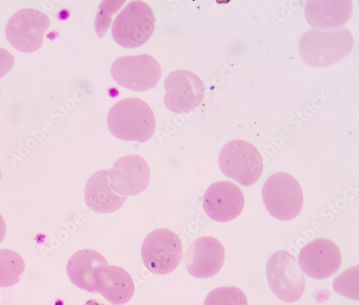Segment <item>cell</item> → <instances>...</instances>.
<instances>
[{"instance_id": "1", "label": "cell", "mask_w": 359, "mask_h": 305, "mask_svg": "<svg viewBox=\"0 0 359 305\" xmlns=\"http://www.w3.org/2000/svg\"><path fill=\"white\" fill-rule=\"evenodd\" d=\"M107 125L118 139L144 143L151 139L156 130V117L151 107L137 98L124 99L109 111Z\"/></svg>"}, {"instance_id": "2", "label": "cell", "mask_w": 359, "mask_h": 305, "mask_svg": "<svg viewBox=\"0 0 359 305\" xmlns=\"http://www.w3.org/2000/svg\"><path fill=\"white\" fill-rule=\"evenodd\" d=\"M354 44L352 34L346 28L336 30H309L299 43V52L306 64L325 68L339 62L347 56Z\"/></svg>"}, {"instance_id": "3", "label": "cell", "mask_w": 359, "mask_h": 305, "mask_svg": "<svg viewBox=\"0 0 359 305\" xmlns=\"http://www.w3.org/2000/svg\"><path fill=\"white\" fill-rule=\"evenodd\" d=\"M262 198L269 213L282 221L297 217L303 208L304 199L298 181L285 172L275 173L266 180Z\"/></svg>"}, {"instance_id": "4", "label": "cell", "mask_w": 359, "mask_h": 305, "mask_svg": "<svg viewBox=\"0 0 359 305\" xmlns=\"http://www.w3.org/2000/svg\"><path fill=\"white\" fill-rule=\"evenodd\" d=\"M219 163L223 173L243 186L255 184L264 169L259 151L243 140H234L226 144L221 150Z\"/></svg>"}, {"instance_id": "5", "label": "cell", "mask_w": 359, "mask_h": 305, "mask_svg": "<svg viewBox=\"0 0 359 305\" xmlns=\"http://www.w3.org/2000/svg\"><path fill=\"white\" fill-rule=\"evenodd\" d=\"M155 25L151 8L144 2L133 1L115 18L112 36L119 45L127 48H138L151 38Z\"/></svg>"}, {"instance_id": "6", "label": "cell", "mask_w": 359, "mask_h": 305, "mask_svg": "<svg viewBox=\"0 0 359 305\" xmlns=\"http://www.w3.org/2000/svg\"><path fill=\"white\" fill-rule=\"evenodd\" d=\"M266 278L276 295L292 303L303 296L306 282L304 274L295 258L285 251L273 254L266 264Z\"/></svg>"}, {"instance_id": "7", "label": "cell", "mask_w": 359, "mask_h": 305, "mask_svg": "<svg viewBox=\"0 0 359 305\" xmlns=\"http://www.w3.org/2000/svg\"><path fill=\"white\" fill-rule=\"evenodd\" d=\"M142 257L144 264L149 271L157 274H168L182 262V241L171 230L156 229L144 241Z\"/></svg>"}, {"instance_id": "8", "label": "cell", "mask_w": 359, "mask_h": 305, "mask_svg": "<svg viewBox=\"0 0 359 305\" xmlns=\"http://www.w3.org/2000/svg\"><path fill=\"white\" fill-rule=\"evenodd\" d=\"M111 72L118 85L137 92L155 87L162 76L158 61L147 54L118 58Z\"/></svg>"}, {"instance_id": "9", "label": "cell", "mask_w": 359, "mask_h": 305, "mask_svg": "<svg viewBox=\"0 0 359 305\" xmlns=\"http://www.w3.org/2000/svg\"><path fill=\"white\" fill-rule=\"evenodd\" d=\"M50 27V19L36 9H22L11 17L6 30L9 43L25 53L40 49L44 34Z\"/></svg>"}, {"instance_id": "10", "label": "cell", "mask_w": 359, "mask_h": 305, "mask_svg": "<svg viewBox=\"0 0 359 305\" xmlns=\"http://www.w3.org/2000/svg\"><path fill=\"white\" fill-rule=\"evenodd\" d=\"M165 104L175 113H185L194 110L203 101L205 89L201 79L188 71L171 73L165 82Z\"/></svg>"}, {"instance_id": "11", "label": "cell", "mask_w": 359, "mask_h": 305, "mask_svg": "<svg viewBox=\"0 0 359 305\" xmlns=\"http://www.w3.org/2000/svg\"><path fill=\"white\" fill-rule=\"evenodd\" d=\"M298 260L307 276L323 280L333 276L339 269L341 254L333 241L320 238L309 242L302 249Z\"/></svg>"}, {"instance_id": "12", "label": "cell", "mask_w": 359, "mask_h": 305, "mask_svg": "<svg viewBox=\"0 0 359 305\" xmlns=\"http://www.w3.org/2000/svg\"><path fill=\"white\" fill-rule=\"evenodd\" d=\"M207 215L219 222H227L241 215L245 206L243 192L229 181L215 183L203 196Z\"/></svg>"}, {"instance_id": "13", "label": "cell", "mask_w": 359, "mask_h": 305, "mask_svg": "<svg viewBox=\"0 0 359 305\" xmlns=\"http://www.w3.org/2000/svg\"><path fill=\"white\" fill-rule=\"evenodd\" d=\"M108 171L116 192L126 197L141 194L151 179V171L147 163L137 155L119 159Z\"/></svg>"}, {"instance_id": "14", "label": "cell", "mask_w": 359, "mask_h": 305, "mask_svg": "<svg viewBox=\"0 0 359 305\" xmlns=\"http://www.w3.org/2000/svg\"><path fill=\"white\" fill-rule=\"evenodd\" d=\"M225 260L222 243L212 236H203L193 242L187 253V267L196 278H210L222 269Z\"/></svg>"}, {"instance_id": "15", "label": "cell", "mask_w": 359, "mask_h": 305, "mask_svg": "<svg viewBox=\"0 0 359 305\" xmlns=\"http://www.w3.org/2000/svg\"><path fill=\"white\" fill-rule=\"evenodd\" d=\"M352 13L353 4L350 0H311L305 8L309 23L320 29L342 27Z\"/></svg>"}, {"instance_id": "16", "label": "cell", "mask_w": 359, "mask_h": 305, "mask_svg": "<svg viewBox=\"0 0 359 305\" xmlns=\"http://www.w3.org/2000/svg\"><path fill=\"white\" fill-rule=\"evenodd\" d=\"M97 293L114 305L128 302L134 295L135 285L129 273L121 267L105 266L95 274Z\"/></svg>"}, {"instance_id": "17", "label": "cell", "mask_w": 359, "mask_h": 305, "mask_svg": "<svg viewBox=\"0 0 359 305\" xmlns=\"http://www.w3.org/2000/svg\"><path fill=\"white\" fill-rule=\"evenodd\" d=\"M126 199V197L116 192L110 180L108 170L96 172L87 182L85 200L88 206L96 212H114L123 206Z\"/></svg>"}, {"instance_id": "18", "label": "cell", "mask_w": 359, "mask_h": 305, "mask_svg": "<svg viewBox=\"0 0 359 305\" xmlns=\"http://www.w3.org/2000/svg\"><path fill=\"white\" fill-rule=\"evenodd\" d=\"M107 265V260L99 253L83 250L69 260L67 272L73 284L79 288L97 293L95 274L100 269Z\"/></svg>"}, {"instance_id": "19", "label": "cell", "mask_w": 359, "mask_h": 305, "mask_svg": "<svg viewBox=\"0 0 359 305\" xmlns=\"http://www.w3.org/2000/svg\"><path fill=\"white\" fill-rule=\"evenodd\" d=\"M204 305H248L245 292L236 287H222L206 297Z\"/></svg>"}, {"instance_id": "20", "label": "cell", "mask_w": 359, "mask_h": 305, "mask_svg": "<svg viewBox=\"0 0 359 305\" xmlns=\"http://www.w3.org/2000/svg\"><path fill=\"white\" fill-rule=\"evenodd\" d=\"M338 293L355 300L358 297V265L349 268L338 276L333 284Z\"/></svg>"}, {"instance_id": "21", "label": "cell", "mask_w": 359, "mask_h": 305, "mask_svg": "<svg viewBox=\"0 0 359 305\" xmlns=\"http://www.w3.org/2000/svg\"><path fill=\"white\" fill-rule=\"evenodd\" d=\"M22 259L11 250L0 251V278H15L24 270Z\"/></svg>"}, {"instance_id": "22", "label": "cell", "mask_w": 359, "mask_h": 305, "mask_svg": "<svg viewBox=\"0 0 359 305\" xmlns=\"http://www.w3.org/2000/svg\"><path fill=\"white\" fill-rule=\"evenodd\" d=\"M14 63L13 55L8 50L0 48V79L12 69Z\"/></svg>"}, {"instance_id": "23", "label": "cell", "mask_w": 359, "mask_h": 305, "mask_svg": "<svg viewBox=\"0 0 359 305\" xmlns=\"http://www.w3.org/2000/svg\"><path fill=\"white\" fill-rule=\"evenodd\" d=\"M6 225L1 215H0V242L4 239L6 234Z\"/></svg>"}, {"instance_id": "24", "label": "cell", "mask_w": 359, "mask_h": 305, "mask_svg": "<svg viewBox=\"0 0 359 305\" xmlns=\"http://www.w3.org/2000/svg\"><path fill=\"white\" fill-rule=\"evenodd\" d=\"M84 305H107L97 300H89Z\"/></svg>"}, {"instance_id": "25", "label": "cell", "mask_w": 359, "mask_h": 305, "mask_svg": "<svg viewBox=\"0 0 359 305\" xmlns=\"http://www.w3.org/2000/svg\"><path fill=\"white\" fill-rule=\"evenodd\" d=\"M0 179H1V173H0Z\"/></svg>"}]
</instances>
